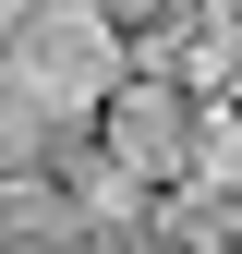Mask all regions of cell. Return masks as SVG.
<instances>
[{"label":"cell","instance_id":"obj_1","mask_svg":"<svg viewBox=\"0 0 242 254\" xmlns=\"http://www.w3.org/2000/svg\"><path fill=\"white\" fill-rule=\"evenodd\" d=\"M121 73H133V37L109 12H12V37H0V97L49 133H85L121 97Z\"/></svg>","mask_w":242,"mask_h":254},{"label":"cell","instance_id":"obj_3","mask_svg":"<svg viewBox=\"0 0 242 254\" xmlns=\"http://www.w3.org/2000/svg\"><path fill=\"white\" fill-rule=\"evenodd\" d=\"M218 133H242V73H230V97H218Z\"/></svg>","mask_w":242,"mask_h":254},{"label":"cell","instance_id":"obj_2","mask_svg":"<svg viewBox=\"0 0 242 254\" xmlns=\"http://www.w3.org/2000/svg\"><path fill=\"white\" fill-rule=\"evenodd\" d=\"M133 73H158V85H182L194 109H218L230 73H242V12H170L158 37H133Z\"/></svg>","mask_w":242,"mask_h":254}]
</instances>
